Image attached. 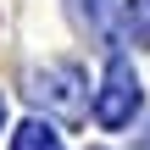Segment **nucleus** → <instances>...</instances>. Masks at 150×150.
<instances>
[{
    "label": "nucleus",
    "mask_w": 150,
    "mask_h": 150,
    "mask_svg": "<svg viewBox=\"0 0 150 150\" xmlns=\"http://www.w3.org/2000/svg\"><path fill=\"white\" fill-rule=\"evenodd\" d=\"M28 83H33L28 95H33L39 106H50L56 117H72V122H78V117L89 111V100H83V89H89V83H83V72H78L72 61H45Z\"/></svg>",
    "instance_id": "1"
},
{
    "label": "nucleus",
    "mask_w": 150,
    "mask_h": 150,
    "mask_svg": "<svg viewBox=\"0 0 150 150\" xmlns=\"http://www.w3.org/2000/svg\"><path fill=\"white\" fill-rule=\"evenodd\" d=\"M139 72L122 61V56H111L106 61V83L95 89V122L100 128H128L134 122V111H139Z\"/></svg>",
    "instance_id": "2"
},
{
    "label": "nucleus",
    "mask_w": 150,
    "mask_h": 150,
    "mask_svg": "<svg viewBox=\"0 0 150 150\" xmlns=\"http://www.w3.org/2000/svg\"><path fill=\"white\" fill-rule=\"evenodd\" d=\"M67 11H72V22H78L83 33L106 39V28H111V0H67Z\"/></svg>",
    "instance_id": "3"
},
{
    "label": "nucleus",
    "mask_w": 150,
    "mask_h": 150,
    "mask_svg": "<svg viewBox=\"0 0 150 150\" xmlns=\"http://www.w3.org/2000/svg\"><path fill=\"white\" fill-rule=\"evenodd\" d=\"M11 150H61V139H56L50 122H22L17 139H11Z\"/></svg>",
    "instance_id": "4"
},
{
    "label": "nucleus",
    "mask_w": 150,
    "mask_h": 150,
    "mask_svg": "<svg viewBox=\"0 0 150 150\" xmlns=\"http://www.w3.org/2000/svg\"><path fill=\"white\" fill-rule=\"evenodd\" d=\"M122 28L134 45H150V0H128L122 6Z\"/></svg>",
    "instance_id": "5"
},
{
    "label": "nucleus",
    "mask_w": 150,
    "mask_h": 150,
    "mask_svg": "<svg viewBox=\"0 0 150 150\" xmlns=\"http://www.w3.org/2000/svg\"><path fill=\"white\" fill-rule=\"evenodd\" d=\"M0 128H6V100H0Z\"/></svg>",
    "instance_id": "6"
},
{
    "label": "nucleus",
    "mask_w": 150,
    "mask_h": 150,
    "mask_svg": "<svg viewBox=\"0 0 150 150\" xmlns=\"http://www.w3.org/2000/svg\"><path fill=\"white\" fill-rule=\"evenodd\" d=\"M145 150H150V128H145Z\"/></svg>",
    "instance_id": "7"
}]
</instances>
